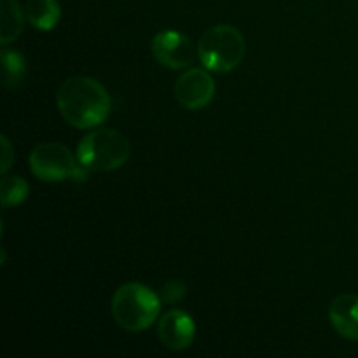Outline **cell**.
Listing matches in <instances>:
<instances>
[{
  "label": "cell",
  "instance_id": "9c48e42d",
  "mask_svg": "<svg viewBox=\"0 0 358 358\" xmlns=\"http://www.w3.org/2000/svg\"><path fill=\"white\" fill-rule=\"evenodd\" d=\"M329 318L338 334L358 341V296L341 294L336 297L329 308Z\"/></svg>",
  "mask_w": 358,
  "mask_h": 358
},
{
  "label": "cell",
  "instance_id": "8992f818",
  "mask_svg": "<svg viewBox=\"0 0 358 358\" xmlns=\"http://www.w3.org/2000/svg\"><path fill=\"white\" fill-rule=\"evenodd\" d=\"M154 59L171 70H182L192 65L198 49L185 34L177 30H163L152 38L150 44Z\"/></svg>",
  "mask_w": 358,
  "mask_h": 358
},
{
  "label": "cell",
  "instance_id": "7a4b0ae2",
  "mask_svg": "<svg viewBox=\"0 0 358 358\" xmlns=\"http://www.w3.org/2000/svg\"><path fill=\"white\" fill-rule=\"evenodd\" d=\"M112 317L128 332H142L157 320L161 297L143 283H126L112 297Z\"/></svg>",
  "mask_w": 358,
  "mask_h": 358
},
{
  "label": "cell",
  "instance_id": "5b68a950",
  "mask_svg": "<svg viewBox=\"0 0 358 358\" xmlns=\"http://www.w3.org/2000/svg\"><path fill=\"white\" fill-rule=\"evenodd\" d=\"M31 173L44 182L77 180L84 182L87 178V168L72 156L69 149L62 143L45 142L38 143L30 154Z\"/></svg>",
  "mask_w": 358,
  "mask_h": 358
},
{
  "label": "cell",
  "instance_id": "7c38bea8",
  "mask_svg": "<svg viewBox=\"0 0 358 358\" xmlns=\"http://www.w3.org/2000/svg\"><path fill=\"white\" fill-rule=\"evenodd\" d=\"M2 83L7 90H14L17 84L23 80L24 73H27V63L21 52L13 51V49H7L3 45L2 55Z\"/></svg>",
  "mask_w": 358,
  "mask_h": 358
},
{
  "label": "cell",
  "instance_id": "52a82bcc",
  "mask_svg": "<svg viewBox=\"0 0 358 358\" xmlns=\"http://www.w3.org/2000/svg\"><path fill=\"white\" fill-rule=\"evenodd\" d=\"M215 96V83L203 69H189L175 83V98L187 110H201Z\"/></svg>",
  "mask_w": 358,
  "mask_h": 358
},
{
  "label": "cell",
  "instance_id": "4fadbf2b",
  "mask_svg": "<svg viewBox=\"0 0 358 358\" xmlns=\"http://www.w3.org/2000/svg\"><path fill=\"white\" fill-rule=\"evenodd\" d=\"M30 194V187L24 178L16 175H3L2 178V205L6 208L17 206L24 201Z\"/></svg>",
  "mask_w": 358,
  "mask_h": 358
},
{
  "label": "cell",
  "instance_id": "3957f363",
  "mask_svg": "<svg viewBox=\"0 0 358 358\" xmlns=\"http://www.w3.org/2000/svg\"><path fill=\"white\" fill-rule=\"evenodd\" d=\"M245 38L231 24H215L201 35L198 42V58L206 70L227 73L236 69L245 58Z\"/></svg>",
  "mask_w": 358,
  "mask_h": 358
},
{
  "label": "cell",
  "instance_id": "6da1fadb",
  "mask_svg": "<svg viewBox=\"0 0 358 358\" xmlns=\"http://www.w3.org/2000/svg\"><path fill=\"white\" fill-rule=\"evenodd\" d=\"M59 112L69 124L79 129H91L107 121L112 100L103 84L93 77H70L56 94Z\"/></svg>",
  "mask_w": 358,
  "mask_h": 358
},
{
  "label": "cell",
  "instance_id": "ba28073f",
  "mask_svg": "<svg viewBox=\"0 0 358 358\" xmlns=\"http://www.w3.org/2000/svg\"><path fill=\"white\" fill-rule=\"evenodd\" d=\"M157 334L166 348L182 352L192 345L196 338V324L187 311L171 310L161 317Z\"/></svg>",
  "mask_w": 358,
  "mask_h": 358
},
{
  "label": "cell",
  "instance_id": "277c9868",
  "mask_svg": "<svg viewBox=\"0 0 358 358\" xmlns=\"http://www.w3.org/2000/svg\"><path fill=\"white\" fill-rule=\"evenodd\" d=\"M131 154L128 138L117 129L98 128L77 145V159L90 171H112L121 168Z\"/></svg>",
  "mask_w": 358,
  "mask_h": 358
},
{
  "label": "cell",
  "instance_id": "9a60e30c",
  "mask_svg": "<svg viewBox=\"0 0 358 358\" xmlns=\"http://www.w3.org/2000/svg\"><path fill=\"white\" fill-rule=\"evenodd\" d=\"M0 142H2V159H0V171H2V175H7V171H9V168L13 166V163H14V149L6 135H2Z\"/></svg>",
  "mask_w": 358,
  "mask_h": 358
},
{
  "label": "cell",
  "instance_id": "30bf717a",
  "mask_svg": "<svg viewBox=\"0 0 358 358\" xmlns=\"http://www.w3.org/2000/svg\"><path fill=\"white\" fill-rule=\"evenodd\" d=\"M28 23L41 31H49L58 24L62 17L58 0H28L24 6Z\"/></svg>",
  "mask_w": 358,
  "mask_h": 358
},
{
  "label": "cell",
  "instance_id": "5bb4252c",
  "mask_svg": "<svg viewBox=\"0 0 358 358\" xmlns=\"http://www.w3.org/2000/svg\"><path fill=\"white\" fill-rule=\"evenodd\" d=\"M185 294H187L185 285L184 283L177 282V280H170V282L164 283V285L161 287V299H163L164 303H178V301L184 299Z\"/></svg>",
  "mask_w": 358,
  "mask_h": 358
},
{
  "label": "cell",
  "instance_id": "8fae6325",
  "mask_svg": "<svg viewBox=\"0 0 358 358\" xmlns=\"http://www.w3.org/2000/svg\"><path fill=\"white\" fill-rule=\"evenodd\" d=\"M24 13L16 0H0V44L16 41L24 27Z\"/></svg>",
  "mask_w": 358,
  "mask_h": 358
}]
</instances>
